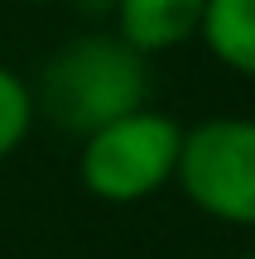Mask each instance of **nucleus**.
Here are the masks:
<instances>
[{"instance_id": "nucleus-8", "label": "nucleus", "mask_w": 255, "mask_h": 259, "mask_svg": "<svg viewBox=\"0 0 255 259\" xmlns=\"http://www.w3.org/2000/svg\"><path fill=\"white\" fill-rule=\"evenodd\" d=\"M236 259H255V254H236Z\"/></svg>"}, {"instance_id": "nucleus-1", "label": "nucleus", "mask_w": 255, "mask_h": 259, "mask_svg": "<svg viewBox=\"0 0 255 259\" xmlns=\"http://www.w3.org/2000/svg\"><path fill=\"white\" fill-rule=\"evenodd\" d=\"M150 101V63L121 34H82L44 63L34 106L67 135H92L96 125Z\"/></svg>"}, {"instance_id": "nucleus-4", "label": "nucleus", "mask_w": 255, "mask_h": 259, "mask_svg": "<svg viewBox=\"0 0 255 259\" xmlns=\"http://www.w3.org/2000/svg\"><path fill=\"white\" fill-rule=\"evenodd\" d=\"M202 10L207 0H116V34L144 58L169 53L202 29Z\"/></svg>"}, {"instance_id": "nucleus-6", "label": "nucleus", "mask_w": 255, "mask_h": 259, "mask_svg": "<svg viewBox=\"0 0 255 259\" xmlns=\"http://www.w3.org/2000/svg\"><path fill=\"white\" fill-rule=\"evenodd\" d=\"M34 92H29V82L19 72H10V67H0V158H10L19 144L29 139V130H34Z\"/></svg>"}, {"instance_id": "nucleus-7", "label": "nucleus", "mask_w": 255, "mask_h": 259, "mask_svg": "<svg viewBox=\"0 0 255 259\" xmlns=\"http://www.w3.org/2000/svg\"><path fill=\"white\" fill-rule=\"evenodd\" d=\"M34 5H53V0H34Z\"/></svg>"}, {"instance_id": "nucleus-2", "label": "nucleus", "mask_w": 255, "mask_h": 259, "mask_svg": "<svg viewBox=\"0 0 255 259\" xmlns=\"http://www.w3.org/2000/svg\"><path fill=\"white\" fill-rule=\"evenodd\" d=\"M178 149H183V125L164 111L140 106V111H125L96 125L92 135H82L77 178L96 202H116V206L144 202L173 183Z\"/></svg>"}, {"instance_id": "nucleus-3", "label": "nucleus", "mask_w": 255, "mask_h": 259, "mask_svg": "<svg viewBox=\"0 0 255 259\" xmlns=\"http://www.w3.org/2000/svg\"><path fill=\"white\" fill-rule=\"evenodd\" d=\"M173 183L202 216L222 226H255V120L217 115L183 130Z\"/></svg>"}, {"instance_id": "nucleus-5", "label": "nucleus", "mask_w": 255, "mask_h": 259, "mask_svg": "<svg viewBox=\"0 0 255 259\" xmlns=\"http://www.w3.org/2000/svg\"><path fill=\"white\" fill-rule=\"evenodd\" d=\"M198 34L217 63L241 77H255V0H207Z\"/></svg>"}]
</instances>
